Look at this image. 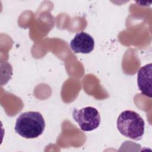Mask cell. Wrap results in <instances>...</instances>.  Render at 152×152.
Masks as SVG:
<instances>
[{
  "instance_id": "cell-1",
  "label": "cell",
  "mask_w": 152,
  "mask_h": 152,
  "mask_svg": "<svg viewBox=\"0 0 152 152\" xmlns=\"http://www.w3.org/2000/svg\"><path fill=\"white\" fill-rule=\"evenodd\" d=\"M45 128V122L39 112L29 111L22 113L17 119L15 131L25 138H35L42 135Z\"/></svg>"
},
{
  "instance_id": "cell-2",
  "label": "cell",
  "mask_w": 152,
  "mask_h": 152,
  "mask_svg": "<svg viewBox=\"0 0 152 152\" xmlns=\"http://www.w3.org/2000/svg\"><path fill=\"white\" fill-rule=\"evenodd\" d=\"M117 128L124 136L132 140H141L144 132L145 123L140 115L132 110L122 112L117 119Z\"/></svg>"
},
{
  "instance_id": "cell-3",
  "label": "cell",
  "mask_w": 152,
  "mask_h": 152,
  "mask_svg": "<svg viewBox=\"0 0 152 152\" xmlns=\"http://www.w3.org/2000/svg\"><path fill=\"white\" fill-rule=\"evenodd\" d=\"M72 116L83 131L96 129L100 124V116L98 110L91 106L83 107L80 110L74 109Z\"/></svg>"
},
{
  "instance_id": "cell-4",
  "label": "cell",
  "mask_w": 152,
  "mask_h": 152,
  "mask_svg": "<svg viewBox=\"0 0 152 152\" xmlns=\"http://www.w3.org/2000/svg\"><path fill=\"white\" fill-rule=\"evenodd\" d=\"M94 47V41L91 36L84 31L77 33L70 42V48L77 53H89Z\"/></svg>"
},
{
  "instance_id": "cell-5",
  "label": "cell",
  "mask_w": 152,
  "mask_h": 152,
  "mask_svg": "<svg viewBox=\"0 0 152 152\" xmlns=\"http://www.w3.org/2000/svg\"><path fill=\"white\" fill-rule=\"evenodd\" d=\"M151 75L152 64H148L142 66L137 74L138 86L141 93L151 97Z\"/></svg>"
}]
</instances>
